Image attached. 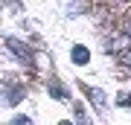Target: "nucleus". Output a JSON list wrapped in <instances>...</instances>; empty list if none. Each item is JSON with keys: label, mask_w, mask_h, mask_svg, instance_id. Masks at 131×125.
<instances>
[{"label": "nucleus", "mask_w": 131, "mask_h": 125, "mask_svg": "<svg viewBox=\"0 0 131 125\" xmlns=\"http://www.w3.org/2000/svg\"><path fill=\"white\" fill-rule=\"evenodd\" d=\"M50 96H56V99H67V90L61 87V84L52 82V84H50Z\"/></svg>", "instance_id": "6"}, {"label": "nucleus", "mask_w": 131, "mask_h": 125, "mask_svg": "<svg viewBox=\"0 0 131 125\" xmlns=\"http://www.w3.org/2000/svg\"><path fill=\"white\" fill-rule=\"evenodd\" d=\"M82 87H84V93L90 96V102H93V108L105 113V111H108V96H105V93L99 90V87H93V84H82Z\"/></svg>", "instance_id": "2"}, {"label": "nucleus", "mask_w": 131, "mask_h": 125, "mask_svg": "<svg viewBox=\"0 0 131 125\" xmlns=\"http://www.w3.org/2000/svg\"><path fill=\"white\" fill-rule=\"evenodd\" d=\"M125 35H128V38H131V18H128V20H125Z\"/></svg>", "instance_id": "10"}, {"label": "nucleus", "mask_w": 131, "mask_h": 125, "mask_svg": "<svg viewBox=\"0 0 131 125\" xmlns=\"http://www.w3.org/2000/svg\"><path fill=\"white\" fill-rule=\"evenodd\" d=\"M6 47H9V52H15V55H18L20 61H24L26 67H32V61H35V55H32V50H29L26 44H20L18 38H9V41H6Z\"/></svg>", "instance_id": "1"}, {"label": "nucleus", "mask_w": 131, "mask_h": 125, "mask_svg": "<svg viewBox=\"0 0 131 125\" xmlns=\"http://www.w3.org/2000/svg\"><path fill=\"white\" fill-rule=\"evenodd\" d=\"M76 119H79V122H82V125H90V119H88V116H84V113H82V111H76Z\"/></svg>", "instance_id": "9"}, {"label": "nucleus", "mask_w": 131, "mask_h": 125, "mask_svg": "<svg viewBox=\"0 0 131 125\" xmlns=\"http://www.w3.org/2000/svg\"><path fill=\"white\" fill-rule=\"evenodd\" d=\"M105 47V52H122V50H128L131 47V38L122 32V35H114V38H108V41L102 44Z\"/></svg>", "instance_id": "3"}, {"label": "nucleus", "mask_w": 131, "mask_h": 125, "mask_svg": "<svg viewBox=\"0 0 131 125\" xmlns=\"http://www.w3.org/2000/svg\"><path fill=\"white\" fill-rule=\"evenodd\" d=\"M24 99V90H6L3 93V102H20Z\"/></svg>", "instance_id": "5"}, {"label": "nucleus", "mask_w": 131, "mask_h": 125, "mask_svg": "<svg viewBox=\"0 0 131 125\" xmlns=\"http://www.w3.org/2000/svg\"><path fill=\"white\" fill-rule=\"evenodd\" d=\"M117 102H119L122 108H125V105H131V93H119V96H117Z\"/></svg>", "instance_id": "8"}, {"label": "nucleus", "mask_w": 131, "mask_h": 125, "mask_svg": "<svg viewBox=\"0 0 131 125\" xmlns=\"http://www.w3.org/2000/svg\"><path fill=\"white\" fill-rule=\"evenodd\" d=\"M70 55H73L76 64H88V61H90V50H88V47H73Z\"/></svg>", "instance_id": "4"}, {"label": "nucleus", "mask_w": 131, "mask_h": 125, "mask_svg": "<svg viewBox=\"0 0 131 125\" xmlns=\"http://www.w3.org/2000/svg\"><path fill=\"white\" fill-rule=\"evenodd\" d=\"M12 125H35L29 116H12Z\"/></svg>", "instance_id": "7"}, {"label": "nucleus", "mask_w": 131, "mask_h": 125, "mask_svg": "<svg viewBox=\"0 0 131 125\" xmlns=\"http://www.w3.org/2000/svg\"><path fill=\"white\" fill-rule=\"evenodd\" d=\"M125 67H128V70H131V50H128V52H125Z\"/></svg>", "instance_id": "11"}, {"label": "nucleus", "mask_w": 131, "mask_h": 125, "mask_svg": "<svg viewBox=\"0 0 131 125\" xmlns=\"http://www.w3.org/2000/svg\"><path fill=\"white\" fill-rule=\"evenodd\" d=\"M58 125H73V122H58Z\"/></svg>", "instance_id": "12"}]
</instances>
